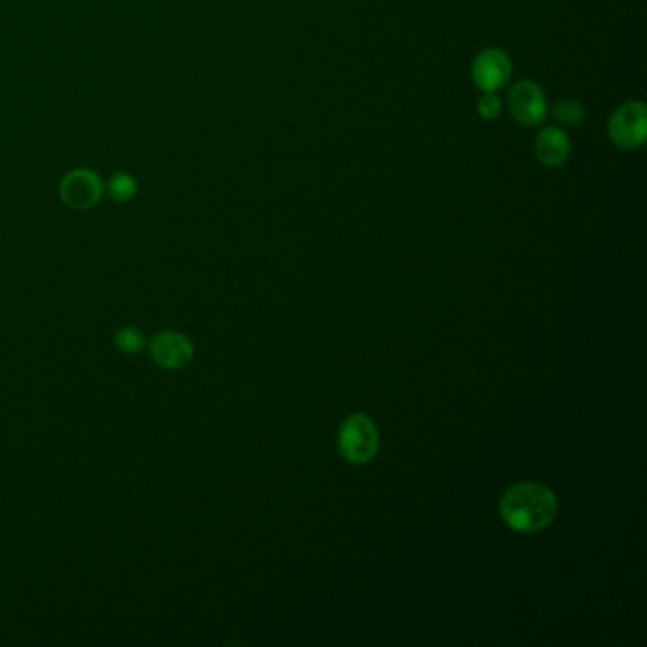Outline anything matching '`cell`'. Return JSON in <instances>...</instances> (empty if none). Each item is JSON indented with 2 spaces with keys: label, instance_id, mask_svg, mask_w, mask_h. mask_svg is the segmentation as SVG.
I'll use <instances>...</instances> for the list:
<instances>
[{
  "label": "cell",
  "instance_id": "6da1fadb",
  "mask_svg": "<svg viewBox=\"0 0 647 647\" xmlns=\"http://www.w3.org/2000/svg\"><path fill=\"white\" fill-rule=\"evenodd\" d=\"M500 513L509 528L534 534L553 524L558 515V500L555 492L541 482H520L503 494Z\"/></svg>",
  "mask_w": 647,
  "mask_h": 647
},
{
  "label": "cell",
  "instance_id": "7a4b0ae2",
  "mask_svg": "<svg viewBox=\"0 0 647 647\" xmlns=\"http://www.w3.org/2000/svg\"><path fill=\"white\" fill-rule=\"evenodd\" d=\"M340 454L352 463H367L376 456L380 446L378 427L365 414H352L344 420L338 433Z\"/></svg>",
  "mask_w": 647,
  "mask_h": 647
},
{
  "label": "cell",
  "instance_id": "3957f363",
  "mask_svg": "<svg viewBox=\"0 0 647 647\" xmlns=\"http://www.w3.org/2000/svg\"><path fill=\"white\" fill-rule=\"evenodd\" d=\"M608 135L615 147L634 150L646 143L647 109L642 101H627L611 112Z\"/></svg>",
  "mask_w": 647,
  "mask_h": 647
},
{
  "label": "cell",
  "instance_id": "277c9868",
  "mask_svg": "<svg viewBox=\"0 0 647 647\" xmlns=\"http://www.w3.org/2000/svg\"><path fill=\"white\" fill-rule=\"evenodd\" d=\"M507 103L513 118L526 128H536L543 124L549 112L547 97L534 80H520L513 84L507 95Z\"/></svg>",
  "mask_w": 647,
  "mask_h": 647
},
{
  "label": "cell",
  "instance_id": "5b68a950",
  "mask_svg": "<svg viewBox=\"0 0 647 647\" xmlns=\"http://www.w3.org/2000/svg\"><path fill=\"white\" fill-rule=\"evenodd\" d=\"M513 76V63L501 48H486L471 65V78L482 93H498Z\"/></svg>",
  "mask_w": 647,
  "mask_h": 647
},
{
  "label": "cell",
  "instance_id": "8992f818",
  "mask_svg": "<svg viewBox=\"0 0 647 647\" xmlns=\"http://www.w3.org/2000/svg\"><path fill=\"white\" fill-rule=\"evenodd\" d=\"M103 181L90 169H73L67 173L59 186V196L73 209H90L103 196Z\"/></svg>",
  "mask_w": 647,
  "mask_h": 647
},
{
  "label": "cell",
  "instance_id": "52a82bcc",
  "mask_svg": "<svg viewBox=\"0 0 647 647\" xmlns=\"http://www.w3.org/2000/svg\"><path fill=\"white\" fill-rule=\"evenodd\" d=\"M150 357L164 369H183L194 357V344L177 331H164L150 342Z\"/></svg>",
  "mask_w": 647,
  "mask_h": 647
},
{
  "label": "cell",
  "instance_id": "ba28073f",
  "mask_svg": "<svg viewBox=\"0 0 647 647\" xmlns=\"http://www.w3.org/2000/svg\"><path fill=\"white\" fill-rule=\"evenodd\" d=\"M572 154V143L568 133L558 128V126H549L539 131L536 139V156L537 160L549 169L562 167Z\"/></svg>",
  "mask_w": 647,
  "mask_h": 647
},
{
  "label": "cell",
  "instance_id": "9c48e42d",
  "mask_svg": "<svg viewBox=\"0 0 647 647\" xmlns=\"http://www.w3.org/2000/svg\"><path fill=\"white\" fill-rule=\"evenodd\" d=\"M553 118H555L558 128H577L587 118V111L581 101L566 97V99L556 101L555 107H553Z\"/></svg>",
  "mask_w": 647,
  "mask_h": 647
},
{
  "label": "cell",
  "instance_id": "30bf717a",
  "mask_svg": "<svg viewBox=\"0 0 647 647\" xmlns=\"http://www.w3.org/2000/svg\"><path fill=\"white\" fill-rule=\"evenodd\" d=\"M109 196L114 202H130L137 194V181L131 177L130 173H114L109 181Z\"/></svg>",
  "mask_w": 647,
  "mask_h": 647
},
{
  "label": "cell",
  "instance_id": "8fae6325",
  "mask_svg": "<svg viewBox=\"0 0 647 647\" xmlns=\"http://www.w3.org/2000/svg\"><path fill=\"white\" fill-rule=\"evenodd\" d=\"M114 344L120 352L133 355L145 348V336L135 327H122L114 336Z\"/></svg>",
  "mask_w": 647,
  "mask_h": 647
},
{
  "label": "cell",
  "instance_id": "7c38bea8",
  "mask_svg": "<svg viewBox=\"0 0 647 647\" xmlns=\"http://www.w3.org/2000/svg\"><path fill=\"white\" fill-rule=\"evenodd\" d=\"M501 111H503V105L498 93H482L481 99L477 101V112L484 120H496Z\"/></svg>",
  "mask_w": 647,
  "mask_h": 647
}]
</instances>
